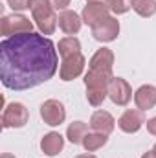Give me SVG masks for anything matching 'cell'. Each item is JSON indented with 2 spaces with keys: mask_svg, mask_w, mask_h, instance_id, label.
I'll return each mask as SVG.
<instances>
[{
  "mask_svg": "<svg viewBox=\"0 0 156 158\" xmlns=\"http://www.w3.org/2000/svg\"><path fill=\"white\" fill-rule=\"evenodd\" d=\"M59 66L55 44L42 33H18L0 42V79L9 90H28L50 81Z\"/></svg>",
  "mask_w": 156,
  "mask_h": 158,
  "instance_id": "cell-1",
  "label": "cell"
},
{
  "mask_svg": "<svg viewBox=\"0 0 156 158\" xmlns=\"http://www.w3.org/2000/svg\"><path fill=\"white\" fill-rule=\"evenodd\" d=\"M112 66H114V53L109 48L97 50L90 63H88V72L84 76L86 85V99L92 107H99L105 98L109 96V83L112 76Z\"/></svg>",
  "mask_w": 156,
  "mask_h": 158,
  "instance_id": "cell-2",
  "label": "cell"
},
{
  "mask_svg": "<svg viewBox=\"0 0 156 158\" xmlns=\"http://www.w3.org/2000/svg\"><path fill=\"white\" fill-rule=\"evenodd\" d=\"M31 15L42 35H51L57 28V15L50 0H31Z\"/></svg>",
  "mask_w": 156,
  "mask_h": 158,
  "instance_id": "cell-3",
  "label": "cell"
},
{
  "mask_svg": "<svg viewBox=\"0 0 156 158\" xmlns=\"http://www.w3.org/2000/svg\"><path fill=\"white\" fill-rule=\"evenodd\" d=\"M33 31V24L28 17L20 15V13H13V15H4L2 17V35L6 37H13L18 33H30Z\"/></svg>",
  "mask_w": 156,
  "mask_h": 158,
  "instance_id": "cell-4",
  "label": "cell"
},
{
  "mask_svg": "<svg viewBox=\"0 0 156 158\" xmlns=\"http://www.w3.org/2000/svg\"><path fill=\"white\" fill-rule=\"evenodd\" d=\"M30 112L22 103H9L2 112V127L4 129H20L28 123Z\"/></svg>",
  "mask_w": 156,
  "mask_h": 158,
  "instance_id": "cell-5",
  "label": "cell"
},
{
  "mask_svg": "<svg viewBox=\"0 0 156 158\" xmlns=\"http://www.w3.org/2000/svg\"><path fill=\"white\" fill-rule=\"evenodd\" d=\"M40 116L46 125L57 127L66 119V109L59 99H46L40 105Z\"/></svg>",
  "mask_w": 156,
  "mask_h": 158,
  "instance_id": "cell-6",
  "label": "cell"
},
{
  "mask_svg": "<svg viewBox=\"0 0 156 158\" xmlns=\"http://www.w3.org/2000/svg\"><path fill=\"white\" fill-rule=\"evenodd\" d=\"M92 35L99 42H112V40H116V37L119 35V20L109 15L97 26L92 28Z\"/></svg>",
  "mask_w": 156,
  "mask_h": 158,
  "instance_id": "cell-7",
  "label": "cell"
},
{
  "mask_svg": "<svg viewBox=\"0 0 156 158\" xmlns=\"http://www.w3.org/2000/svg\"><path fill=\"white\" fill-rule=\"evenodd\" d=\"M143 125H145V114L140 109H129V110H125L119 116V119H117V127L123 132H127V134L138 132Z\"/></svg>",
  "mask_w": 156,
  "mask_h": 158,
  "instance_id": "cell-8",
  "label": "cell"
},
{
  "mask_svg": "<svg viewBox=\"0 0 156 158\" xmlns=\"http://www.w3.org/2000/svg\"><path fill=\"white\" fill-rule=\"evenodd\" d=\"M109 98L112 99V103L125 107L132 98V88L123 77H112L109 83Z\"/></svg>",
  "mask_w": 156,
  "mask_h": 158,
  "instance_id": "cell-9",
  "label": "cell"
},
{
  "mask_svg": "<svg viewBox=\"0 0 156 158\" xmlns=\"http://www.w3.org/2000/svg\"><path fill=\"white\" fill-rule=\"evenodd\" d=\"M109 6L105 2H88L84 7H83V13H81V19L84 24H88L90 28L97 26L103 19L109 17Z\"/></svg>",
  "mask_w": 156,
  "mask_h": 158,
  "instance_id": "cell-10",
  "label": "cell"
},
{
  "mask_svg": "<svg viewBox=\"0 0 156 158\" xmlns=\"http://www.w3.org/2000/svg\"><path fill=\"white\" fill-rule=\"evenodd\" d=\"M84 64H86V59L83 53L77 55H72V57H66L63 59V64H61V70H59V76L63 81H72V79L79 77L84 70Z\"/></svg>",
  "mask_w": 156,
  "mask_h": 158,
  "instance_id": "cell-11",
  "label": "cell"
},
{
  "mask_svg": "<svg viewBox=\"0 0 156 158\" xmlns=\"http://www.w3.org/2000/svg\"><path fill=\"white\" fill-rule=\"evenodd\" d=\"M90 127H92V131L109 136L114 131V127H116V119L107 110H96L92 114V118H90Z\"/></svg>",
  "mask_w": 156,
  "mask_h": 158,
  "instance_id": "cell-12",
  "label": "cell"
},
{
  "mask_svg": "<svg viewBox=\"0 0 156 158\" xmlns=\"http://www.w3.org/2000/svg\"><path fill=\"white\" fill-rule=\"evenodd\" d=\"M57 24H59V28L66 35H76L79 30H81V26H83V19L79 17L76 11L64 9V11H61V15L57 19Z\"/></svg>",
  "mask_w": 156,
  "mask_h": 158,
  "instance_id": "cell-13",
  "label": "cell"
},
{
  "mask_svg": "<svg viewBox=\"0 0 156 158\" xmlns=\"http://www.w3.org/2000/svg\"><path fill=\"white\" fill-rule=\"evenodd\" d=\"M134 103L140 110H151L156 105V86L142 85L134 94Z\"/></svg>",
  "mask_w": 156,
  "mask_h": 158,
  "instance_id": "cell-14",
  "label": "cell"
},
{
  "mask_svg": "<svg viewBox=\"0 0 156 158\" xmlns=\"http://www.w3.org/2000/svg\"><path fill=\"white\" fill-rule=\"evenodd\" d=\"M63 147H64V138L59 132H48L40 140V149L48 156H57L63 151Z\"/></svg>",
  "mask_w": 156,
  "mask_h": 158,
  "instance_id": "cell-15",
  "label": "cell"
},
{
  "mask_svg": "<svg viewBox=\"0 0 156 158\" xmlns=\"http://www.w3.org/2000/svg\"><path fill=\"white\" fill-rule=\"evenodd\" d=\"M57 50H59V55L63 59H66V57H72V55L81 53V42H79L77 37L70 35V37H64V39L59 40Z\"/></svg>",
  "mask_w": 156,
  "mask_h": 158,
  "instance_id": "cell-16",
  "label": "cell"
},
{
  "mask_svg": "<svg viewBox=\"0 0 156 158\" xmlns=\"http://www.w3.org/2000/svg\"><path fill=\"white\" fill-rule=\"evenodd\" d=\"M88 134V125L84 121H72L66 129V138L77 145V143H83V138Z\"/></svg>",
  "mask_w": 156,
  "mask_h": 158,
  "instance_id": "cell-17",
  "label": "cell"
},
{
  "mask_svg": "<svg viewBox=\"0 0 156 158\" xmlns=\"http://www.w3.org/2000/svg\"><path fill=\"white\" fill-rule=\"evenodd\" d=\"M107 142H109L107 134H101V132H96V131H94V132H88V134L83 138V147H84L86 153H94V151L101 149Z\"/></svg>",
  "mask_w": 156,
  "mask_h": 158,
  "instance_id": "cell-18",
  "label": "cell"
},
{
  "mask_svg": "<svg viewBox=\"0 0 156 158\" xmlns=\"http://www.w3.org/2000/svg\"><path fill=\"white\" fill-rule=\"evenodd\" d=\"M132 9L140 17H153L156 13V0H132Z\"/></svg>",
  "mask_w": 156,
  "mask_h": 158,
  "instance_id": "cell-19",
  "label": "cell"
},
{
  "mask_svg": "<svg viewBox=\"0 0 156 158\" xmlns=\"http://www.w3.org/2000/svg\"><path fill=\"white\" fill-rule=\"evenodd\" d=\"M105 4L112 13H117V15H123L132 7V0H105Z\"/></svg>",
  "mask_w": 156,
  "mask_h": 158,
  "instance_id": "cell-20",
  "label": "cell"
},
{
  "mask_svg": "<svg viewBox=\"0 0 156 158\" xmlns=\"http://www.w3.org/2000/svg\"><path fill=\"white\" fill-rule=\"evenodd\" d=\"M7 6L13 11H24V9H31V0H7Z\"/></svg>",
  "mask_w": 156,
  "mask_h": 158,
  "instance_id": "cell-21",
  "label": "cell"
},
{
  "mask_svg": "<svg viewBox=\"0 0 156 158\" xmlns=\"http://www.w3.org/2000/svg\"><path fill=\"white\" fill-rule=\"evenodd\" d=\"M50 4L53 6V9H66L70 6V0H50Z\"/></svg>",
  "mask_w": 156,
  "mask_h": 158,
  "instance_id": "cell-22",
  "label": "cell"
},
{
  "mask_svg": "<svg viewBox=\"0 0 156 158\" xmlns=\"http://www.w3.org/2000/svg\"><path fill=\"white\" fill-rule=\"evenodd\" d=\"M145 125H147V131H149L153 136H156V116L154 118H151V119H147Z\"/></svg>",
  "mask_w": 156,
  "mask_h": 158,
  "instance_id": "cell-23",
  "label": "cell"
},
{
  "mask_svg": "<svg viewBox=\"0 0 156 158\" xmlns=\"http://www.w3.org/2000/svg\"><path fill=\"white\" fill-rule=\"evenodd\" d=\"M142 158H156V153L154 151H149V153H145Z\"/></svg>",
  "mask_w": 156,
  "mask_h": 158,
  "instance_id": "cell-24",
  "label": "cell"
},
{
  "mask_svg": "<svg viewBox=\"0 0 156 158\" xmlns=\"http://www.w3.org/2000/svg\"><path fill=\"white\" fill-rule=\"evenodd\" d=\"M76 158H96L94 155H79V156H76Z\"/></svg>",
  "mask_w": 156,
  "mask_h": 158,
  "instance_id": "cell-25",
  "label": "cell"
},
{
  "mask_svg": "<svg viewBox=\"0 0 156 158\" xmlns=\"http://www.w3.org/2000/svg\"><path fill=\"white\" fill-rule=\"evenodd\" d=\"M2 158H15V156H13V155H9V153H4V155H2Z\"/></svg>",
  "mask_w": 156,
  "mask_h": 158,
  "instance_id": "cell-26",
  "label": "cell"
},
{
  "mask_svg": "<svg viewBox=\"0 0 156 158\" xmlns=\"http://www.w3.org/2000/svg\"><path fill=\"white\" fill-rule=\"evenodd\" d=\"M86 2H105V0H86Z\"/></svg>",
  "mask_w": 156,
  "mask_h": 158,
  "instance_id": "cell-27",
  "label": "cell"
},
{
  "mask_svg": "<svg viewBox=\"0 0 156 158\" xmlns=\"http://www.w3.org/2000/svg\"><path fill=\"white\" fill-rule=\"evenodd\" d=\"M153 151H154V153H156V143H154V147H153Z\"/></svg>",
  "mask_w": 156,
  "mask_h": 158,
  "instance_id": "cell-28",
  "label": "cell"
}]
</instances>
